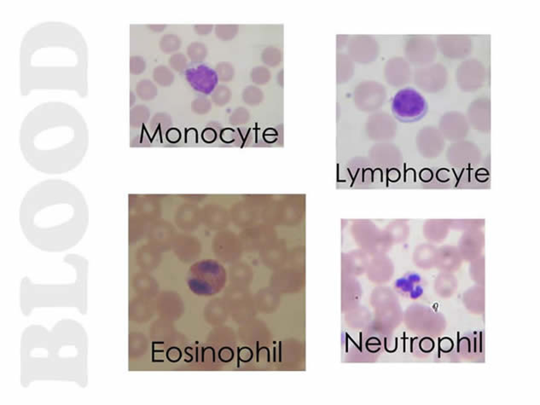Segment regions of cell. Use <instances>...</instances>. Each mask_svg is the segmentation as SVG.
Masks as SVG:
<instances>
[{"mask_svg": "<svg viewBox=\"0 0 540 405\" xmlns=\"http://www.w3.org/2000/svg\"><path fill=\"white\" fill-rule=\"evenodd\" d=\"M392 110L401 122H415L425 114L427 105L420 94L412 89H406L400 90L395 96Z\"/></svg>", "mask_w": 540, "mask_h": 405, "instance_id": "obj_1", "label": "cell"}, {"mask_svg": "<svg viewBox=\"0 0 540 405\" xmlns=\"http://www.w3.org/2000/svg\"><path fill=\"white\" fill-rule=\"evenodd\" d=\"M222 271L221 267L214 261L200 264L195 270V291L202 295H213L218 293L223 286L224 277Z\"/></svg>", "mask_w": 540, "mask_h": 405, "instance_id": "obj_2", "label": "cell"}, {"mask_svg": "<svg viewBox=\"0 0 540 405\" xmlns=\"http://www.w3.org/2000/svg\"><path fill=\"white\" fill-rule=\"evenodd\" d=\"M186 79L195 90L205 94L211 92L217 84V77L215 72L206 66L188 70Z\"/></svg>", "mask_w": 540, "mask_h": 405, "instance_id": "obj_3", "label": "cell"}, {"mask_svg": "<svg viewBox=\"0 0 540 405\" xmlns=\"http://www.w3.org/2000/svg\"><path fill=\"white\" fill-rule=\"evenodd\" d=\"M396 287L399 293L417 298L423 294L424 283L418 274L410 273L396 282Z\"/></svg>", "mask_w": 540, "mask_h": 405, "instance_id": "obj_4", "label": "cell"}, {"mask_svg": "<svg viewBox=\"0 0 540 405\" xmlns=\"http://www.w3.org/2000/svg\"><path fill=\"white\" fill-rule=\"evenodd\" d=\"M437 266L440 270L452 272L460 265V253L453 247L446 246L437 252Z\"/></svg>", "mask_w": 540, "mask_h": 405, "instance_id": "obj_5", "label": "cell"}, {"mask_svg": "<svg viewBox=\"0 0 540 405\" xmlns=\"http://www.w3.org/2000/svg\"><path fill=\"white\" fill-rule=\"evenodd\" d=\"M482 332H470L465 334L459 340L461 353L467 354L468 357H477L483 351Z\"/></svg>", "mask_w": 540, "mask_h": 405, "instance_id": "obj_6", "label": "cell"}, {"mask_svg": "<svg viewBox=\"0 0 540 405\" xmlns=\"http://www.w3.org/2000/svg\"><path fill=\"white\" fill-rule=\"evenodd\" d=\"M482 244H483V237L482 238V236H478L477 233L468 232L464 234L459 243L461 256L463 255L467 260L472 259V257L477 256L482 248Z\"/></svg>", "mask_w": 540, "mask_h": 405, "instance_id": "obj_7", "label": "cell"}, {"mask_svg": "<svg viewBox=\"0 0 540 405\" xmlns=\"http://www.w3.org/2000/svg\"><path fill=\"white\" fill-rule=\"evenodd\" d=\"M228 312H226L225 305L218 299L209 302L205 308V320L213 327H218L224 324Z\"/></svg>", "mask_w": 540, "mask_h": 405, "instance_id": "obj_8", "label": "cell"}, {"mask_svg": "<svg viewBox=\"0 0 540 405\" xmlns=\"http://www.w3.org/2000/svg\"><path fill=\"white\" fill-rule=\"evenodd\" d=\"M436 285L437 287H439L440 289V294H443V293H448V295H450L452 293V290L454 287L456 288L457 287V281L454 279L455 277H452L451 275L449 274H440L439 277H437Z\"/></svg>", "mask_w": 540, "mask_h": 405, "instance_id": "obj_9", "label": "cell"}, {"mask_svg": "<svg viewBox=\"0 0 540 405\" xmlns=\"http://www.w3.org/2000/svg\"><path fill=\"white\" fill-rule=\"evenodd\" d=\"M188 55L194 62H201L208 55V50L201 43H192L188 48Z\"/></svg>", "mask_w": 540, "mask_h": 405, "instance_id": "obj_10", "label": "cell"}, {"mask_svg": "<svg viewBox=\"0 0 540 405\" xmlns=\"http://www.w3.org/2000/svg\"><path fill=\"white\" fill-rule=\"evenodd\" d=\"M154 79L162 86H169L173 81V74L165 67H158L154 70Z\"/></svg>", "mask_w": 540, "mask_h": 405, "instance_id": "obj_11", "label": "cell"}, {"mask_svg": "<svg viewBox=\"0 0 540 405\" xmlns=\"http://www.w3.org/2000/svg\"><path fill=\"white\" fill-rule=\"evenodd\" d=\"M137 91L144 99H149L156 96V88L151 82L144 80L138 85Z\"/></svg>", "mask_w": 540, "mask_h": 405, "instance_id": "obj_12", "label": "cell"}, {"mask_svg": "<svg viewBox=\"0 0 540 405\" xmlns=\"http://www.w3.org/2000/svg\"><path fill=\"white\" fill-rule=\"evenodd\" d=\"M160 45L163 52H173L180 48V39L175 35H166L163 37Z\"/></svg>", "mask_w": 540, "mask_h": 405, "instance_id": "obj_13", "label": "cell"}, {"mask_svg": "<svg viewBox=\"0 0 540 405\" xmlns=\"http://www.w3.org/2000/svg\"><path fill=\"white\" fill-rule=\"evenodd\" d=\"M212 97H213V100L215 101V104L223 105L228 103L229 99L231 97V91L225 86H220L215 90Z\"/></svg>", "mask_w": 540, "mask_h": 405, "instance_id": "obj_14", "label": "cell"}, {"mask_svg": "<svg viewBox=\"0 0 540 405\" xmlns=\"http://www.w3.org/2000/svg\"><path fill=\"white\" fill-rule=\"evenodd\" d=\"M216 72L222 81H230L233 77V69L228 63H218L216 67Z\"/></svg>", "mask_w": 540, "mask_h": 405, "instance_id": "obj_15", "label": "cell"}, {"mask_svg": "<svg viewBox=\"0 0 540 405\" xmlns=\"http://www.w3.org/2000/svg\"><path fill=\"white\" fill-rule=\"evenodd\" d=\"M170 64L172 68L174 70H178V71H181L184 70L186 65V59L184 57V55L181 54H176V55H173L170 58Z\"/></svg>", "mask_w": 540, "mask_h": 405, "instance_id": "obj_16", "label": "cell"}, {"mask_svg": "<svg viewBox=\"0 0 540 405\" xmlns=\"http://www.w3.org/2000/svg\"><path fill=\"white\" fill-rule=\"evenodd\" d=\"M145 64L141 57H132L131 58V72L134 74H139L144 70Z\"/></svg>", "mask_w": 540, "mask_h": 405, "instance_id": "obj_17", "label": "cell"}, {"mask_svg": "<svg viewBox=\"0 0 540 405\" xmlns=\"http://www.w3.org/2000/svg\"><path fill=\"white\" fill-rule=\"evenodd\" d=\"M440 350L444 352L445 348L447 347L446 352H449L450 351L453 349L454 343L450 338H444L442 340L440 341Z\"/></svg>", "mask_w": 540, "mask_h": 405, "instance_id": "obj_18", "label": "cell"}, {"mask_svg": "<svg viewBox=\"0 0 540 405\" xmlns=\"http://www.w3.org/2000/svg\"><path fill=\"white\" fill-rule=\"evenodd\" d=\"M212 28L213 27L211 25H208V26L201 25V26H197L195 29L198 32V35H208L212 31Z\"/></svg>", "mask_w": 540, "mask_h": 405, "instance_id": "obj_19", "label": "cell"}]
</instances>
